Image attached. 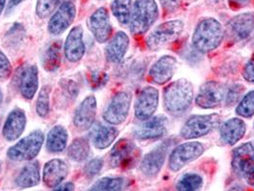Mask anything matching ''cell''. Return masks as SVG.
Returning <instances> with one entry per match:
<instances>
[{
	"instance_id": "ba28073f",
	"label": "cell",
	"mask_w": 254,
	"mask_h": 191,
	"mask_svg": "<svg viewBox=\"0 0 254 191\" xmlns=\"http://www.w3.org/2000/svg\"><path fill=\"white\" fill-rule=\"evenodd\" d=\"M204 147L199 141H188L175 147L169 156L168 167L171 171L177 172L202 156Z\"/></svg>"
},
{
	"instance_id": "484cf974",
	"label": "cell",
	"mask_w": 254,
	"mask_h": 191,
	"mask_svg": "<svg viewBox=\"0 0 254 191\" xmlns=\"http://www.w3.org/2000/svg\"><path fill=\"white\" fill-rule=\"evenodd\" d=\"M119 135V131L114 127H105L98 125L91 133V140L97 149H105L109 147Z\"/></svg>"
},
{
	"instance_id": "44dd1931",
	"label": "cell",
	"mask_w": 254,
	"mask_h": 191,
	"mask_svg": "<svg viewBox=\"0 0 254 191\" xmlns=\"http://www.w3.org/2000/svg\"><path fill=\"white\" fill-rule=\"evenodd\" d=\"M17 85L20 94L26 100H32L38 91V69L36 65L21 68L18 72Z\"/></svg>"
},
{
	"instance_id": "d6986e66",
	"label": "cell",
	"mask_w": 254,
	"mask_h": 191,
	"mask_svg": "<svg viewBox=\"0 0 254 191\" xmlns=\"http://www.w3.org/2000/svg\"><path fill=\"white\" fill-rule=\"evenodd\" d=\"M85 54L83 41V29L81 26L74 27L64 43V56L70 63L79 62Z\"/></svg>"
},
{
	"instance_id": "6da1fadb",
	"label": "cell",
	"mask_w": 254,
	"mask_h": 191,
	"mask_svg": "<svg viewBox=\"0 0 254 191\" xmlns=\"http://www.w3.org/2000/svg\"><path fill=\"white\" fill-rule=\"evenodd\" d=\"M194 87L189 79L181 78L171 82L164 91V104L169 114H185L192 105Z\"/></svg>"
},
{
	"instance_id": "30bf717a",
	"label": "cell",
	"mask_w": 254,
	"mask_h": 191,
	"mask_svg": "<svg viewBox=\"0 0 254 191\" xmlns=\"http://www.w3.org/2000/svg\"><path fill=\"white\" fill-rule=\"evenodd\" d=\"M228 89L223 83L210 80L204 82L196 96V104L203 109H214L226 101Z\"/></svg>"
},
{
	"instance_id": "836d02e7",
	"label": "cell",
	"mask_w": 254,
	"mask_h": 191,
	"mask_svg": "<svg viewBox=\"0 0 254 191\" xmlns=\"http://www.w3.org/2000/svg\"><path fill=\"white\" fill-rule=\"evenodd\" d=\"M50 93L51 88L49 85L43 86L39 91L36 109L41 118H46L50 113Z\"/></svg>"
},
{
	"instance_id": "60d3db41",
	"label": "cell",
	"mask_w": 254,
	"mask_h": 191,
	"mask_svg": "<svg viewBox=\"0 0 254 191\" xmlns=\"http://www.w3.org/2000/svg\"><path fill=\"white\" fill-rule=\"evenodd\" d=\"M12 64L5 54L0 51V79H6L12 75Z\"/></svg>"
},
{
	"instance_id": "c3c4849f",
	"label": "cell",
	"mask_w": 254,
	"mask_h": 191,
	"mask_svg": "<svg viewBox=\"0 0 254 191\" xmlns=\"http://www.w3.org/2000/svg\"><path fill=\"white\" fill-rule=\"evenodd\" d=\"M233 1H235V2H236V3H238V4H244V3L249 2L250 0H233Z\"/></svg>"
},
{
	"instance_id": "ffe728a7",
	"label": "cell",
	"mask_w": 254,
	"mask_h": 191,
	"mask_svg": "<svg viewBox=\"0 0 254 191\" xmlns=\"http://www.w3.org/2000/svg\"><path fill=\"white\" fill-rule=\"evenodd\" d=\"M97 115V100L94 96L86 97L79 104L74 117V125L81 131L93 127Z\"/></svg>"
},
{
	"instance_id": "8fae6325",
	"label": "cell",
	"mask_w": 254,
	"mask_h": 191,
	"mask_svg": "<svg viewBox=\"0 0 254 191\" xmlns=\"http://www.w3.org/2000/svg\"><path fill=\"white\" fill-rule=\"evenodd\" d=\"M131 100L132 97L129 93L125 91L118 92L103 112L104 121L112 126L124 124L129 114Z\"/></svg>"
},
{
	"instance_id": "bcb514c9",
	"label": "cell",
	"mask_w": 254,
	"mask_h": 191,
	"mask_svg": "<svg viewBox=\"0 0 254 191\" xmlns=\"http://www.w3.org/2000/svg\"><path fill=\"white\" fill-rule=\"evenodd\" d=\"M5 5H6V0H0V15L5 8Z\"/></svg>"
},
{
	"instance_id": "ee69618b",
	"label": "cell",
	"mask_w": 254,
	"mask_h": 191,
	"mask_svg": "<svg viewBox=\"0 0 254 191\" xmlns=\"http://www.w3.org/2000/svg\"><path fill=\"white\" fill-rule=\"evenodd\" d=\"M54 191H75V186L73 183L68 182L63 185H60Z\"/></svg>"
},
{
	"instance_id": "816d5d0a",
	"label": "cell",
	"mask_w": 254,
	"mask_h": 191,
	"mask_svg": "<svg viewBox=\"0 0 254 191\" xmlns=\"http://www.w3.org/2000/svg\"><path fill=\"white\" fill-rule=\"evenodd\" d=\"M213 1H219V0H213Z\"/></svg>"
},
{
	"instance_id": "5bb4252c",
	"label": "cell",
	"mask_w": 254,
	"mask_h": 191,
	"mask_svg": "<svg viewBox=\"0 0 254 191\" xmlns=\"http://www.w3.org/2000/svg\"><path fill=\"white\" fill-rule=\"evenodd\" d=\"M173 144V140H166L146 154L140 163V171L148 177L156 176L165 164V158Z\"/></svg>"
},
{
	"instance_id": "e575fe53",
	"label": "cell",
	"mask_w": 254,
	"mask_h": 191,
	"mask_svg": "<svg viewBox=\"0 0 254 191\" xmlns=\"http://www.w3.org/2000/svg\"><path fill=\"white\" fill-rule=\"evenodd\" d=\"M236 114L242 118H252L254 115V90L244 96L236 107Z\"/></svg>"
},
{
	"instance_id": "db71d44e",
	"label": "cell",
	"mask_w": 254,
	"mask_h": 191,
	"mask_svg": "<svg viewBox=\"0 0 254 191\" xmlns=\"http://www.w3.org/2000/svg\"></svg>"
},
{
	"instance_id": "7a4b0ae2",
	"label": "cell",
	"mask_w": 254,
	"mask_h": 191,
	"mask_svg": "<svg viewBox=\"0 0 254 191\" xmlns=\"http://www.w3.org/2000/svg\"><path fill=\"white\" fill-rule=\"evenodd\" d=\"M224 37L225 31L222 24L215 18L208 17L198 23L192 36V44L197 51L208 54L222 44Z\"/></svg>"
},
{
	"instance_id": "3957f363",
	"label": "cell",
	"mask_w": 254,
	"mask_h": 191,
	"mask_svg": "<svg viewBox=\"0 0 254 191\" xmlns=\"http://www.w3.org/2000/svg\"><path fill=\"white\" fill-rule=\"evenodd\" d=\"M159 17L155 0H135L130 17V32L133 36L144 35Z\"/></svg>"
},
{
	"instance_id": "52a82bcc",
	"label": "cell",
	"mask_w": 254,
	"mask_h": 191,
	"mask_svg": "<svg viewBox=\"0 0 254 191\" xmlns=\"http://www.w3.org/2000/svg\"><path fill=\"white\" fill-rule=\"evenodd\" d=\"M231 166L234 172L254 187V145L249 141L236 147L232 153Z\"/></svg>"
},
{
	"instance_id": "f5cc1de1",
	"label": "cell",
	"mask_w": 254,
	"mask_h": 191,
	"mask_svg": "<svg viewBox=\"0 0 254 191\" xmlns=\"http://www.w3.org/2000/svg\"></svg>"
},
{
	"instance_id": "681fc988",
	"label": "cell",
	"mask_w": 254,
	"mask_h": 191,
	"mask_svg": "<svg viewBox=\"0 0 254 191\" xmlns=\"http://www.w3.org/2000/svg\"><path fill=\"white\" fill-rule=\"evenodd\" d=\"M2 101H3V93H2V91L0 89V104L2 103Z\"/></svg>"
},
{
	"instance_id": "f546056e",
	"label": "cell",
	"mask_w": 254,
	"mask_h": 191,
	"mask_svg": "<svg viewBox=\"0 0 254 191\" xmlns=\"http://www.w3.org/2000/svg\"><path fill=\"white\" fill-rule=\"evenodd\" d=\"M68 157L77 163L85 161L90 154V145L88 140L84 138H77L73 140L68 147Z\"/></svg>"
},
{
	"instance_id": "74e56055",
	"label": "cell",
	"mask_w": 254,
	"mask_h": 191,
	"mask_svg": "<svg viewBox=\"0 0 254 191\" xmlns=\"http://www.w3.org/2000/svg\"><path fill=\"white\" fill-rule=\"evenodd\" d=\"M88 82L92 89L97 90L102 88L106 85L109 76L107 73L102 71H93L88 75Z\"/></svg>"
},
{
	"instance_id": "d4e9b609",
	"label": "cell",
	"mask_w": 254,
	"mask_h": 191,
	"mask_svg": "<svg viewBox=\"0 0 254 191\" xmlns=\"http://www.w3.org/2000/svg\"><path fill=\"white\" fill-rule=\"evenodd\" d=\"M129 37L125 32H118L106 47V59L111 64H120L129 47Z\"/></svg>"
},
{
	"instance_id": "f907efd6",
	"label": "cell",
	"mask_w": 254,
	"mask_h": 191,
	"mask_svg": "<svg viewBox=\"0 0 254 191\" xmlns=\"http://www.w3.org/2000/svg\"><path fill=\"white\" fill-rule=\"evenodd\" d=\"M0 171H1V164H0Z\"/></svg>"
},
{
	"instance_id": "9c48e42d",
	"label": "cell",
	"mask_w": 254,
	"mask_h": 191,
	"mask_svg": "<svg viewBox=\"0 0 254 191\" xmlns=\"http://www.w3.org/2000/svg\"><path fill=\"white\" fill-rule=\"evenodd\" d=\"M140 155V149L133 141L122 139L117 141L110 152L109 165L111 167L128 168L138 162Z\"/></svg>"
},
{
	"instance_id": "7402d4cb",
	"label": "cell",
	"mask_w": 254,
	"mask_h": 191,
	"mask_svg": "<svg viewBox=\"0 0 254 191\" xmlns=\"http://www.w3.org/2000/svg\"><path fill=\"white\" fill-rule=\"evenodd\" d=\"M26 123L27 120L23 110L16 108L11 111L2 128V134L5 140L8 141L17 140L25 130Z\"/></svg>"
},
{
	"instance_id": "f35d334b",
	"label": "cell",
	"mask_w": 254,
	"mask_h": 191,
	"mask_svg": "<svg viewBox=\"0 0 254 191\" xmlns=\"http://www.w3.org/2000/svg\"><path fill=\"white\" fill-rule=\"evenodd\" d=\"M245 92V86L242 85L240 83H236L233 84L232 86L229 87L228 92H227V96H226V104L227 105H234L238 102H240V99L243 96Z\"/></svg>"
},
{
	"instance_id": "8992f818",
	"label": "cell",
	"mask_w": 254,
	"mask_h": 191,
	"mask_svg": "<svg viewBox=\"0 0 254 191\" xmlns=\"http://www.w3.org/2000/svg\"><path fill=\"white\" fill-rule=\"evenodd\" d=\"M185 23L182 20H169L156 27L145 39L150 51H158L166 44L177 39L183 33Z\"/></svg>"
},
{
	"instance_id": "4fadbf2b",
	"label": "cell",
	"mask_w": 254,
	"mask_h": 191,
	"mask_svg": "<svg viewBox=\"0 0 254 191\" xmlns=\"http://www.w3.org/2000/svg\"><path fill=\"white\" fill-rule=\"evenodd\" d=\"M76 9L72 0L63 2L51 16L48 23V31L53 36H60L72 25L76 17Z\"/></svg>"
},
{
	"instance_id": "9a60e30c",
	"label": "cell",
	"mask_w": 254,
	"mask_h": 191,
	"mask_svg": "<svg viewBox=\"0 0 254 191\" xmlns=\"http://www.w3.org/2000/svg\"><path fill=\"white\" fill-rule=\"evenodd\" d=\"M159 105V91L153 86H146L140 91L135 102V116L141 122L153 117Z\"/></svg>"
},
{
	"instance_id": "d6a6232c",
	"label": "cell",
	"mask_w": 254,
	"mask_h": 191,
	"mask_svg": "<svg viewBox=\"0 0 254 191\" xmlns=\"http://www.w3.org/2000/svg\"><path fill=\"white\" fill-rule=\"evenodd\" d=\"M124 188V179L106 177L99 180L88 191H123Z\"/></svg>"
},
{
	"instance_id": "f6af8a7d",
	"label": "cell",
	"mask_w": 254,
	"mask_h": 191,
	"mask_svg": "<svg viewBox=\"0 0 254 191\" xmlns=\"http://www.w3.org/2000/svg\"><path fill=\"white\" fill-rule=\"evenodd\" d=\"M25 0H9V4H8V9H12L13 7L17 6L18 4H20L21 2H23Z\"/></svg>"
},
{
	"instance_id": "83f0119b",
	"label": "cell",
	"mask_w": 254,
	"mask_h": 191,
	"mask_svg": "<svg viewBox=\"0 0 254 191\" xmlns=\"http://www.w3.org/2000/svg\"><path fill=\"white\" fill-rule=\"evenodd\" d=\"M68 132L62 127L57 126L52 128L47 135L46 148L49 152L61 153L64 151L67 146Z\"/></svg>"
},
{
	"instance_id": "d590c367",
	"label": "cell",
	"mask_w": 254,
	"mask_h": 191,
	"mask_svg": "<svg viewBox=\"0 0 254 191\" xmlns=\"http://www.w3.org/2000/svg\"><path fill=\"white\" fill-rule=\"evenodd\" d=\"M61 0H38L36 13L39 18L45 19L49 17L58 8Z\"/></svg>"
},
{
	"instance_id": "7dc6e473",
	"label": "cell",
	"mask_w": 254,
	"mask_h": 191,
	"mask_svg": "<svg viewBox=\"0 0 254 191\" xmlns=\"http://www.w3.org/2000/svg\"><path fill=\"white\" fill-rule=\"evenodd\" d=\"M229 191H243V189H242V187L236 186V187H233L232 189H230Z\"/></svg>"
},
{
	"instance_id": "8d00e7d4",
	"label": "cell",
	"mask_w": 254,
	"mask_h": 191,
	"mask_svg": "<svg viewBox=\"0 0 254 191\" xmlns=\"http://www.w3.org/2000/svg\"><path fill=\"white\" fill-rule=\"evenodd\" d=\"M61 90L63 92V97L66 101H74L78 94V86L72 79H63L60 82Z\"/></svg>"
},
{
	"instance_id": "e0dca14e",
	"label": "cell",
	"mask_w": 254,
	"mask_h": 191,
	"mask_svg": "<svg viewBox=\"0 0 254 191\" xmlns=\"http://www.w3.org/2000/svg\"><path fill=\"white\" fill-rule=\"evenodd\" d=\"M177 69V60L172 56L160 58L149 70V79L153 83L164 85L174 76Z\"/></svg>"
},
{
	"instance_id": "4316f807",
	"label": "cell",
	"mask_w": 254,
	"mask_h": 191,
	"mask_svg": "<svg viewBox=\"0 0 254 191\" xmlns=\"http://www.w3.org/2000/svg\"><path fill=\"white\" fill-rule=\"evenodd\" d=\"M39 181V164L38 162H32L21 169L15 179V185L20 189H29L38 186Z\"/></svg>"
},
{
	"instance_id": "1f68e13d",
	"label": "cell",
	"mask_w": 254,
	"mask_h": 191,
	"mask_svg": "<svg viewBox=\"0 0 254 191\" xmlns=\"http://www.w3.org/2000/svg\"><path fill=\"white\" fill-rule=\"evenodd\" d=\"M203 187V178L196 173L184 174L177 183L178 191H201Z\"/></svg>"
},
{
	"instance_id": "277c9868",
	"label": "cell",
	"mask_w": 254,
	"mask_h": 191,
	"mask_svg": "<svg viewBox=\"0 0 254 191\" xmlns=\"http://www.w3.org/2000/svg\"><path fill=\"white\" fill-rule=\"evenodd\" d=\"M222 117L213 113L192 116L181 129V136L186 140L197 139L211 133L221 126Z\"/></svg>"
},
{
	"instance_id": "ab89813d",
	"label": "cell",
	"mask_w": 254,
	"mask_h": 191,
	"mask_svg": "<svg viewBox=\"0 0 254 191\" xmlns=\"http://www.w3.org/2000/svg\"><path fill=\"white\" fill-rule=\"evenodd\" d=\"M102 166L103 161L102 159H93L84 166V174L88 178H93L101 172Z\"/></svg>"
},
{
	"instance_id": "7bdbcfd3",
	"label": "cell",
	"mask_w": 254,
	"mask_h": 191,
	"mask_svg": "<svg viewBox=\"0 0 254 191\" xmlns=\"http://www.w3.org/2000/svg\"><path fill=\"white\" fill-rule=\"evenodd\" d=\"M183 0H160L162 8L166 13H173L181 6Z\"/></svg>"
},
{
	"instance_id": "ac0fdd59",
	"label": "cell",
	"mask_w": 254,
	"mask_h": 191,
	"mask_svg": "<svg viewBox=\"0 0 254 191\" xmlns=\"http://www.w3.org/2000/svg\"><path fill=\"white\" fill-rule=\"evenodd\" d=\"M230 38L234 41H242L254 32V13H239L232 17L228 23Z\"/></svg>"
},
{
	"instance_id": "f1b7e54d",
	"label": "cell",
	"mask_w": 254,
	"mask_h": 191,
	"mask_svg": "<svg viewBox=\"0 0 254 191\" xmlns=\"http://www.w3.org/2000/svg\"><path fill=\"white\" fill-rule=\"evenodd\" d=\"M62 41L57 40L49 45L42 59V66L48 72L57 71L62 64Z\"/></svg>"
},
{
	"instance_id": "4dcf8cb0",
	"label": "cell",
	"mask_w": 254,
	"mask_h": 191,
	"mask_svg": "<svg viewBox=\"0 0 254 191\" xmlns=\"http://www.w3.org/2000/svg\"><path fill=\"white\" fill-rule=\"evenodd\" d=\"M111 11L121 24L127 25L130 22L132 0H114L111 4Z\"/></svg>"
},
{
	"instance_id": "7c38bea8",
	"label": "cell",
	"mask_w": 254,
	"mask_h": 191,
	"mask_svg": "<svg viewBox=\"0 0 254 191\" xmlns=\"http://www.w3.org/2000/svg\"><path fill=\"white\" fill-rule=\"evenodd\" d=\"M168 126L169 122L165 116L151 117L133 129V136L140 140L160 139L167 133Z\"/></svg>"
},
{
	"instance_id": "5b68a950",
	"label": "cell",
	"mask_w": 254,
	"mask_h": 191,
	"mask_svg": "<svg viewBox=\"0 0 254 191\" xmlns=\"http://www.w3.org/2000/svg\"><path fill=\"white\" fill-rule=\"evenodd\" d=\"M43 142V133L40 130H36L10 147L7 156L10 160L14 162L34 160L40 151Z\"/></svg>"
},
{
	"instance_id": "cb8c5ba5",
	"label": "cell",
	"mask_w": 254,
	"mask_h": 191,
	"mask_svg": "<svg viewBox=\"0 0 254 191\" xmlns=\"http://www.w3.org/2000/svg\"><path fill=\"white\" fill-rule=\"evenodd\" d=\"M246 131L247 127L245 122L238 118L228 120L220 126L221 139L229 145H234L241 140L246 134Z\"/></svg>"
},
{
	"instance_id": "603a6c76",
	"label": "cell",
	"mask_w": 254,
	"mask_h": 191,
	"mask_svg": "<svg viewBox=\"0 0 254 191\" xmlns=\"http://www.w3.org/2000/svg\"><path fill=\"white\" fill-rule=\"evenodd\" d=\"M68 175V166L60 159L49 161L43 169V183L46 187L53 189L59 187Z\"/></svg>"
},
{
	"instance_id": "2e32d148",
	"label": "cell",
	"mask_w": 254,
	"mask_h": 191,
	"mask_svg": "<svg viewBox=\"0 0 254 191\" xmlns=\"http://www.w3.org/2000/svg\"><path fill=\"white\" fill-rule=\"evenodd\" d=\"M90 31L99 43H105L112 36V25L110 16L106 8H99L90 16Z\"/></svg>"
},
{
	"instance_id": "b9f144b4",
	"label": "cell",
	"mask_w": 254,
	"mask_h": 191,
	"mask_svg": "<svg viewBox=\"0 0 254 191\" xmlns=\"http://www.w3.org/2000/svg\"><path fill=\"white\" fill-rule=\"evenodd\" d=\"M243 77L251 83H254V58L249 61L243 69Z\"/></svg>"
}]
</instances>
